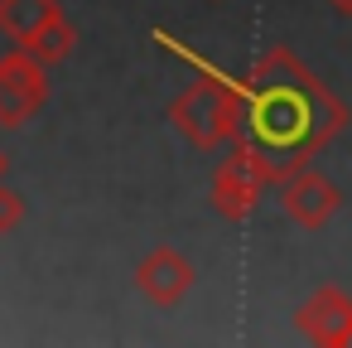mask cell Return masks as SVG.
Masks as SVG:
<instances>
[{"label":"cell","instance_id":"obj_1","mask_svg":"<svg viewBox=\"0 0 352 348\" xmlns=\"http://www.w3.org/2000/svg\"><path fill=\"white\" fill-rule=\"evenodd\" d=\"M241 97H246V141L270 160L275 184L304 170L347 126V107L289 49H265L241 78Z\"/></svg>","mask_w":352,"mask_h":348},{"label":"cell","instance_id":"obj_2","mask_svg":"<svg viewBox=\"0 0 352 348\" xmlns=\"http://www.w3.org/2000/svg\"><path fill=\"white\" fill-rule=\"evenodd\" d=\"M160 44H164L169 54H179V59L193 68V83L169 102L174 131H179L188 145H198V150H222V145H232V141L246 131V97H241V83H232L227 73H217L208 59L184 54L169 34H160Z\"/></svg>","mask_w":352,"mask_h":348},{"label":"cell","instance_id":"obj_3","mask_svg":"<svg viewBox=\"0 0 352 348\" xmlns=\"http://www.w3.org/2000/svg\"><path fill=\"white\" fill-rule=\"evenodd\" d=\"M265 184H275L270 160H265L251 141H241V136H236V141L227 145V155H222L217 174H212V208H217L227 223H241V218H251V213H256V203H261Z\"/></svg>","mask_w":352,"mask_h":348},{"label":"cell","instance_id":"obj_4","mask_svg":"<svg viewBox=\"0 0 352 348\" xmlns=\"http://www.w3.org/2000/svg\"><path fill=\"white\" fill-rule=\"evenodd\" d=\"M49 63H39L30 49H15L0 59V126L20 131L25 121H34L49 102Z\"/></svg>","mask_w":352,"mask_h":348},{"label":"cell","instance_id":"obj_5","mask_svg":"<svg viewBox=\"0 0 352 348\" xmlns=\"http://www.w3.org/2000/svg\"><path fill=\"white\" fill-rule=\"evenodd\" d=\"M338 203H342L338 184H333V179H323V174H318V170H309V165L280 179V208H285V213H289V223H299L304 232L328 227V218L338 213Z\"/></svg>","mask_w":352,"mask_h":348},{"label":"cell","instance_id":"obj_6","mask_svg":"<svg viewBox=\"0 0 352 348\" xmlns=\"http://www.w3.org/2000/svg\"><path fill=\"white\" fill-rule=\"evenodd\" d=\"M193 280H198L193 261H188L184 252H174V247H155V252L135 266L140 295H145L150 305H160V309H174V305L193 290Z\"/></svg>","mask_w":352,"mask_h":348},{"label":"cell","instance_id":"obj_7","mask_svg":"<svg viewBox=\"0 0 352 348\" xmlns=\"http://www.w3.org/2000/svg\"><path fill=\"white\" fill-rule=\"evenodd\" d=\"M294 324L304 338H314L323 348H347L352 343V295H342L338 285H323L299 305Z\"/></svg>","mask_w":352,"mask_h":348},{"label":"cell","instance_id":"obj_8","mask_svg":"<svg viewBox=\"0 0 352 348\" xmlns=\"http://www.w3.org/2000/svg\"><path fill=\"white\" fill-rule=\"evenodd\" d=\"M63 6L58 0H0V34H10L15 44H30Z\"/></svg>","mask_w":352,"mask_h":348},{"label":"cell","instance_id":"obj_9","mask_svg":"<svg viewBox=\"0 0 352 348\" xmlns=\"http://www.w3.org/2000/svg\"><path fill=\"white\" fill-rule=\"evenodd\" d=\"M73 44H78V30H73V20L58 10V15H54V20H49L30 44H20V49H30L39 63H63V59L73 54Z\"/></svg>","mask_w":352,"mask_h":348},{"label":"cell","instance_id":"obj_10","mask_svg":"<svg viewBox=\"0 0 352 348\" xmlns=\"http://www.w3.org/2000/svg\"><path fill=\"white\" fill-rule=\"evenodd\" d=\"M20 223H25V194H15V189L0 184V237H10Z\"/></svg>","mask_w":352,"mask_h":348},{"label":"cell","instance_id":"obj_11","mask_svg":"<svg viewBox=\"0 0 352 348\" xmlns=\"http://www.w3.org/2000/svg\"><path fill=\"white\" fill-rule=\"evenodd\" d=\"M328 6H333L338 15H352V0H328Z\"/></svg>","mask_w":352,"mask_h":348},{"label":"cell","instance_id":"obj_12","mask_svg":"<svg viewBox=\"0 0 352 348\" xmlns=\"http://www.w3.org/2000/svg\"><path fill=\"white\" fill-rule=\"evenodd\" d=\"M6 170H10V155H6V150H0V184H6Z\"/></svg>","mask_w":352,"mask_h":348}]
</instances>
